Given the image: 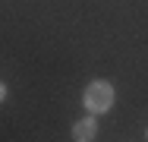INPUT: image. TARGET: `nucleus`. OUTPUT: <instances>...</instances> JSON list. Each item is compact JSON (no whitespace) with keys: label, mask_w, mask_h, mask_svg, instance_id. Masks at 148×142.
<instances>
[{"label":"nucleus","mask_w":148,"mask_h":142,"mask_svg":"<svg viewBox=\"0 0 148 142\" xmlns=\"http://www.w3.org/2000/svg\"><path fill=\"white\" fill-rule=\"evenodd\" d=\"M114 101H117V92H114V82L110 79H91L85 85V92H82V108L88 114H107L114 108Z\"/></svg>","instance_id":"1"},{"label":"nucleus","mask_w":148,"mask_h":142,"mask_svg":"<svg viewBox=\"0 0 148 142\" xmlns=\"http://www.w3.org/2000/svg\"><path fill=\"white\" fill-rule=\"evenodd\" d=\"M98 139V114H85L73 123V142H91Z\"/></svg>","instance_id":"2"},{"label":"nucleus","mask_w":148,"mask_h":142,"mask_svg":"<svg viewBox=\"0 0 148 142\" xmlns=\"http://www.w3.org/2000/svg\"><path fill=\"white\" fill-rule=\"evenodd\" d=\"M6 95H10V88H6V82H3V79H0V104H3V101H6Z\"/></svg>","instance_id":"3"},{"label":"nucleus","mask_w":148,"mask_h":142,"mask_svg":"<svg viewBox=\"0 0 148 142\" xmlns=\"http://www.w3.org/2000/svg\"><path fill=\"white\" fill-rule=\"evenodd\" d=\"M145 139H148V126H145Z\"/></svg>","instance_id":"4"}]
</instances>
